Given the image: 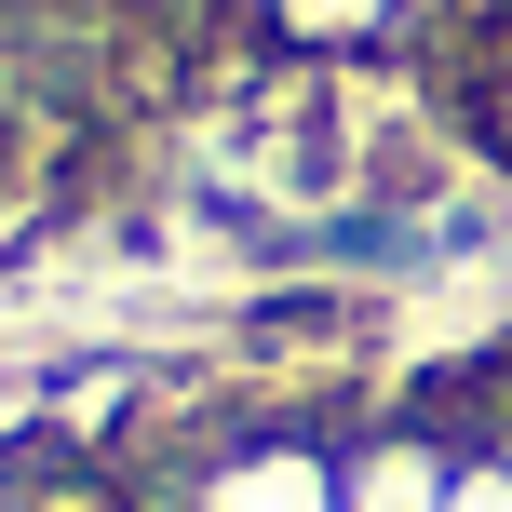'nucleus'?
Instances as JSON below:
<instances>
[{"label":"nucleus","instance_id":"f257e3e1","mask_svg":"<svg viewBox=\"0 0 512 512\" xmlns=\"http://www.w3.org/2000/svg\"><path fill=\"white\" fill-rule=\"evenodd\" d=\"M459 459L472 445H445L432 418H418V432H364L351 459H337V512H445L459 499Z\"/></svg>","mask_w":512,"mask_h":512},{"label":"nucleus","instance_id":"f03ea898","mask_svg":"<svg viewBox=\"0 0 512 512\" xmlns=\"http://www.w3.org/2000/svg\"><path fill=\"white\" fill-rule=\"evenodd\" d=\"M445 512H512V459H499V445L459 459V499H445Z\"/></svg>","mask_w":512,"mask_h":512}]
</instances>
